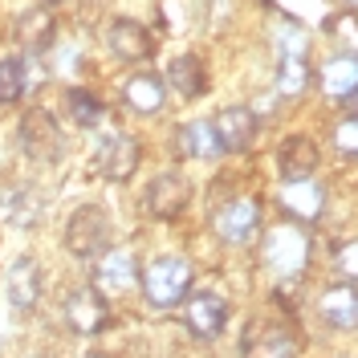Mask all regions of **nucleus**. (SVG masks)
<instances>
[{
  "label": "nucleus",
  "mask_w": 358,
  "mask_h": 358,
  "mask_svg": "<svg viewBox=\"0 0 358 358\" xmlns=\"http://www.w3.org/2000/svg\"><path fill=\"white\" fill-rule=\"evenodd\" d=\"M138 281H143V297H147L151 310H176L192 293L196 268H192L187 257H155L138 273Z\"/></svg>",
  "instance_id": "obj_1"
},
{
  "label": "nucleus",
  "mask_w": 358,
  "mask_h": 358,
  "mask_svg": "<svg viewBox=\"0 0 358 358\" xmlns=\"http://www.w3.org/2000/svg\"><path fill=\"white\" fill-rule=\"evenodd\" d=\"M297 350H301V334L285 313L252 317L241 338V358H297Z\"/></svg>",
  "instance_id": "obj_2"
},
{
  "label": "nucleus",
  "mask_w": 358,
  "mask_h": 358,
  "mask_svg": "<svg viewBox=\"0 0 358 358\" xmlns=\"http://www.w3.org/2000/svg\"><path fill=\"white\" fill-rule=\"evenodd\" d=\"M114 245V220L106 208L98 203H82L73 208V216L66 220V248L78 261H98L102 252H110Z\"/></svg>",
  "instance_id": "obj_3"
},
{
  "label": "nucleus",
  "mask_w": 358,
  "mask_h": 358,
  "mask_svg": "<svg viewBox=\"0 0 358 358\" xmlns=\"http://www.w3.org/2000/svg\"><path fill=\"white\" fill-rule=\"evenodd\" d=\"M17 143L33 163H53V159L66 155V134L57 127V118L45 110V106H29L21 114V127H17Z\"/></svg>",
  "instance_id": "obj_4"
},
{
  "label": "nucleus",
  "mask_w": 358,
  "mask_h": 358,
  "mask_svg": "<svg viewBox=\"0 0 358 358\" xmlns=\"http://www.w3.org/2000/svg\"><path fill=\"white\" fill-rule=\"evenodd\" d=\"M261 257L265 265L285 281V277H297L301 268L310 265V236L297 228V224H277L273 232H265V245H261Z\"/></svg>",
  "instance_id": "obj_5"
},
{
  "label": "nucleus",
  "mask_w": 358,
  "mask_h": 358,
  "mask_svg": "<svg viewBox=\"0 0 358 358\" xmlns=\"http://www.w3.org/2000/svg\"><path fill=\"white\" fill-rule=\"evenodd\" d=\"M212 232L224 245H248L261 232V200L257 196H232L212 212Z\"/></svg>",
  "instance_id": "obj_6"
},
{
  "label": "nucleus",
  "mask_w": 358,
  "mask_h": 358,
  "mask_svg": "<svg viewBox=\"0 0 358 358\" xmlns=\"http://www.w3.org/2000/svg\"><path fill=\"white\" fill-rule=\"evenodd\" d=\"M187 203H192V183H187V176H179V171L155 176L147 183V192H143V212L151 220H179L187 212Z\"/></svg>",
  "instance_id": "obj_7"
},
{
  "label": "nucleus",
  "mask_w": 358,
  "mask_h": 358,
  "mask_svg": "<svg viewBox=\"0 0 358 358\" xmlns=\"http://www.w3.org/2000/svg\"><path fill=\"white\" fill-rule=\"evenodd\" d=\"M110 322H114L110 297H106L102 289H94V285H82V289H73V293L66 297V326L73 330V334L94 338V334H102Z\"/></svg>",
  "instance_id": "obj_8"
},
{
  "label": "nucleus",
  "mask_w": 358,
  "mask_h": 358,
  "mask_svg": "<svg viewBox=\"0 0 358 358\" xmlns=\"http://www.w3.org/2000/svg\"><path fill=\"white\" fill-rule=\"evenodd\" d=\"M138 163H143V143L127 131L106 134V138L98 143V155H94L98 176L110 179V183H127V179L138 171Z\"/></svg>",
  "instance_id": "obj_9"
},
{
  "label": "nucleus",
  "mask_w": 358,
  "mask_h": 358,
  "mask_svg": "<svg viewBox=\"0 0 358 358\" xmlns=\"http://www.w3.org/2000/svg\"><path fill=\"white\" fill-rule=\"evenodd\" d=\"M183 322H187L192 338H200V342L220 338L224 326H228V297H220V293H212V289L187 293V301H183Z\"/></svg>",
  "instance_id": "obj_10"
},
{
  "label": "nucleus",
  "mask_w": 358,
  "mask_h": 358,
  "mask_svg": "<svg viewBox=\"0 0 358 358\" xmlns=\"http://www.w3.org/2000/svg\"><path fill=\"white\" fill-rule=\"evenodd\" d=\"M212 127H216V134H220V147L228 151V155H245V151H252V147H257L261 118L248 110V106H224V110H216Z\"/></svg>",
  "instance_id": "obj_11"
},
{
  "label": "nucleus",
  "mask_w": 358,
  "mask_h": 358,
  "mask_svg": "<svg viewBox=\"0 0 358 358\" xmlns=\"http://www.w3.org/2000/svg\"><path fill=\"white\" fill-rule=\"evenodd\" d=\"M106 45L118 62H147L155 53V33L134 17H114L106 24Z\"/></svg>",
  "instance_id": "obj_12"
},
{
  "label": "nucleus",
  "mask_w": 358,
  "mask_h": 358,
  "mask_svg": "<svg viewBox=\"0 0 358 358\" xmlns=\"http://www.w3.org/2000/svg\"><path fill=\"white\" fill-rule=\"evenodd\" d=\"M322 167V147L313 143L310 134H289L281 147H277V171L285 183H297V179H313Z\"/></svg>",
  "instance_id": "obj_13"
},
{
  "label": "nucleus",
  "mask_w": 358,
  "mask_h": 358,
  "mask_svg": "<svg viewBox=\"0 0 358 358\" xmlns=\"http://www.w3.org/2000/svg\"><path fill=\"white\" fill-rule=\"evenodd\" d=\"M317 86L322 94L338 102V106H346V102H355L358 98V57L355 53H334V57H326L322 69H317Z\"/></svg>",
  "instance_id": "obj_14"
},
{
  "label": "nucleus",
  "mask_w": 358,
  "mask_h": 358,
  "mask_svg": "<svg viewBox=\"0 0 358 358\" xmlns=\"http://www.w3.org/2000/svg\"><path fill=\"white\" fill-rule=\"evenodd\" d=\"M277 208L289 216L293 224H313L322 212H326V187L317 179H297V183H285L281 196H277Z\"/></svg>",
  "instance_id": "obj_15"
},
{
  "label": "nucleus",
  "mask_w": 358,
  "mask_h": 358,
  "mask_svg": "<svg viewBox=\"0 0 358 358\" xmlns=\"http://www.w3.org/2000/svg\"><path fill=\"white\" fill-rule=\"evenodd\" d=\"M122 106L131 114H143V118H151L167 106V82L151 73V69H138L131 73L127 82H122Z\"/></svg>",
  "instance_id": "obj_16"
},
{
  "label": "nucleus",
  "mask_w": 358,
  "mask_h": 358,
  "mask_svg": "<svg viewBox=\"0 0 358 358\" xmlns=\"http://www.w3.org/2000/svg\"><path fill=\"white\" fill-rule=\"evenodd\" d=\"M171 147H176L179 159H220L224 147H220V134L212 127V118H192V122H183L176 127V138H171Z\"/></svg>",
  "instance_id": "obj_17"
},
{
  "label": "nucleus",
  "mask_w": 358,
  "mask_h": 358,
  "mask_svg": "<svg viewBox=\"0 0 358 358\" xmlns=\"http://www.w3.org/2000/svg\"><path fill=\"white\" fill-rule=\"evenodd\" d=\"M317 313H322V322L334 326V330H358V289H355V281H338L330 289H322Z\"/></svg>",
  "instance_id": "obj_18"
},
{
  "label": "nucleus",
  "mask_w": 358,
  "mask_h": 358,
  "mask_svg": "<svg viewBox=\"0 0 358 358\" xmlns=\"http://www.w3.org/2000/svg\"><path fill=\"white\" fill-rule=\"evenodd\" d=\"M41 265L33 261V257H21V261H13L8 268V277H4V289H8V301H13V310L17 313H29L37 301H41Z\"/></svg>",
  "instance_id": "obj_19"
},
{
  "label": "nucleus",
  "mask_w": 358,
  "mask_h": 358,
  "mask_svg": "<svg viewBox=\"0 0 358 358\" xmlns=\"http://www.w3.org/2000/svg\"><path fill=\"white\" fill-rule=\"evenodd\" d=\"M163 82H167V90L179 94L183 102H196V98L208 94V69H203V62L196 53H183V57H176V62L167 66Z\"/></svg>",
  "instance_id": "obj_20"
},
{
  "label": "nucleus",
  "mask_w": 358,
  "mask_h": 358,
  "mask_svg": "<svg viewBox=\"0 0 358 358\" xmlns=\"http://www.w3.org/2000/svg\"><path fill=\"white\" fill-rule=\"evenodd\" d=\"M138 281V265H134L131 252H102L98 265H94V289L102 293H127Z\"/></svg>",
  "instance_id": "obj_21"
},
{
  "label": "nucleus",
  "mask_w": 358,
  "mask_h": 358,
  "mask_svg": "<svg viewBox=\"0 0 358 358\" xmlns=\"http://www.w3.org/2000/svg\"><path fill=\"white\" fill-rule=\"evenodd\" d=\"M53 37H57V21H53V8H49V4H37V8L21 13V21H17V41H21L24 49L41 53V49L53 45Z\"/></svg>",
  "instance_id": "obj_22"
},
{
  "label": "nucleus",
  "mask_w": 358,
  "mask_h": 358,
  "mask_svg": "<svg viewBox=\"0 0 358 358\" xmlns=\"http://www.w3.org/2000/svg\"><path fill=\"white\" fill-rule=\"evenodd\" d=\"M66 110H69V118H73V127L90 131V127H98V122H102L106 106H102V98H98L94 90L73 86V90H66Z\"/></svg>",
  "instance_id": "obj_23"
},
{
  "label": "nucleus",
  "mask_w": 358,
  "mask_h": 358,
  "mask_svg": "<svg viewBox=\"0 0 358 358\" xmlns=\"http://www.w3.org/2000/svg\"><path fill=\"white\" fill-rule=\"evenodd\" d=\"M310 86V69H306V57L301 53H281V69H277V90L285 98H297L301 90Z\"/></svg>",
  "instance_id": "obj_24"
},
{
  "label": "nucleus",
  "mask_w": 358,
  "mask_h": 358,
  "mask_svg": "<svg viewBox=\"0 0 358 358\" xmlns=\"http://www.w3.org/2000/svg\"><path fill=\"white\" fill-rule=\"evenodd\" d=\"M24 86H29V73H24L21 57H0V106L21 102Z\"/></svg>",
  "instance_id": "obj_25"
},
{
  "label": "nucleus",
  "mask_w": 358,
  "mask_h": 358,
  "mask_svg": "<svg viewBox=\"0 0 358 358\" xmlns=\"http://www.w3.org/2000/svg\"><path fill=\"white\" fill-rule=\"evenodd\" d=\"M4 212H8V220H13V224L29 228V224H37V216H41V200L24 187V192H17V196L8 200V208H4Z\"/></svg>",
  "instance_id": "obj_26"
},
{
  "label": "nucleus",
  "mask_w": 358,
  "mask_h": 358,
  "mask_svg": "<svg viewBox=\"0 0 358 358\" xmlns=\"http://www.w3.org/2000/svg\"><path fill=\"white\" fill-rule=\"evenodd\" d=\"M334 147L342 155H358V114H346L334 122Z\"/></svg>",
  "instance_id": "obj_27"
},
{
  "label": "nucleus",
  "mask_w": 358,
  "mask_h": 358,
  "mask_svg": "<svg viewBox=\"0 0 358 358\" xmlns=\"http://www.w3.org/2000/svg\"><path fill=\"white\" fill-rule=\"evenodd\" d=\"M334 268L342 281H358V241H346L334 248Z\"/></svg>",
  "instance_id": "obj_28"
},
{
  "label": "nucleus",
  "mask_w": 358,
  "mask_h": 358,
  "mask_svg": "<svg viewBox=\"0 0 358 358\" xmlns=\"http://www.w3.org/2000/svg\"><path fill=\"white\" fill-rule=\"evenodd\" d=\"M342 4H346V8H358V0H342Z\"/></svg>",
  "instance_id": "obj_29"
},
{
  "label": "nucleus",
  "mask_w": 358,
  "mask_h": 358,
  "mask_svg": "<svg viewBox=\"0 0 358 358\" xmlns=\"http://www.w3.org/2000/svg\"><path fill=\"white\" fill-rule=\"evenodd\" d=\"M41 4H62V0H41Z\"/></svg>",
  "instance_id": "obj_30"
},
{
  "label": "nucleus",
  "mask_w": 358,
  "mask_h": 358,
  "mask_svg": "<svg viewBox=\"0 0 358 358\" xmlns=\"http://www.w3.org/2000/svg\"><path fill=\"white\" fill-rule=\"evenodd\" d=\"M86 358H106V355H86Z\"/></svg>",
  "instance_id": "obj_31"
}]
</instances>
